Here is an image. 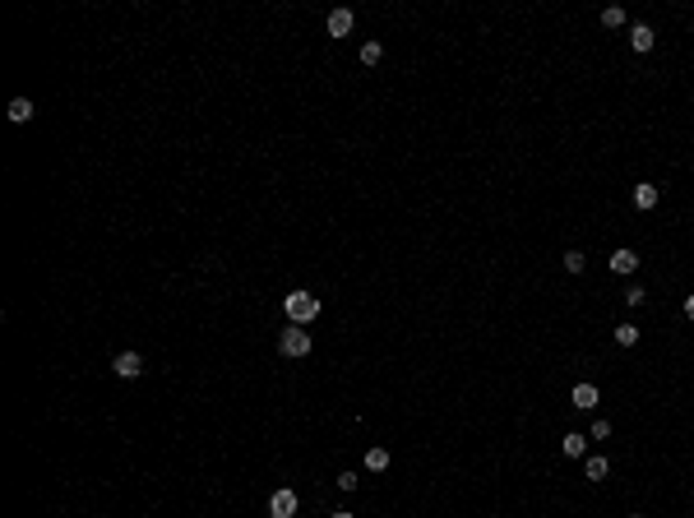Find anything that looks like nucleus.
<instances>
[{
  "label": "nucleus",
  "instance_id": "nucleus-1",
  "mask_svg": "<svg viewBox=\"0 0 694 518\" xmlns=\"http://www.w3.org/2000/svg\"><path fill=\"white\" fill-rule=\"evenodd\" d=\"M283 310H287V320L292 324H310L315 315H320V297H310V292H287Z\"/></svg>",
  "mask_w": 694,
  "mask_h": 518
},
{
  "label": "nucleus",
  "instance_id": "nucleus-2",
  "mask_svg": "<svg viewBox=\"0 0 694 518\" xmlns=\"http://www.w3.org/2000/svg\"><path fill=\"white\" fill-rule=\"evenodd\" d=\"M297 509H301V500L292 486H283V491L269 496V518H297Z\"/></svg>",
  "mask_w": 694,
  "mask_h": 518
},
{
  "label": "nucleus",
  "instance_id": "nucleus-3",
  "mask_svg": "<svg viewBox=\"0 0 694 518\" xmlns=\"http://www.w3.org/2000/svg\"><path fill=\"white\" fill-rule=\"evenodd\" d=\"M278 352H283V356H310V333L301 329V324H297V329H287L283 338H278Z\"/></svg>",
  "mask_w": 694,
  "mask_h": 518
},
{
  "label": "nucleus",
  "instance_id": "nucleus-4",
  "mask_svg": "<svg viewBox=\"0 0 694 518\" xmlns=\"http://www.w3.org/2000/svg\"><path fill=\"white\" fill-rule=\"evenodd\" d=\"M111 370H116L121 380H139L143 375V356L139 352H121L116 361H111Z\"/></svg>",
  "mask_w": 694,
  "mask_h": 518
},
{
  "label": "nucleus",
  "instance_id": "nucleus-5",
  "mask_svg": "<svg viewBox=\"0 0 694 518\" xmlns=\"http://www.w3.org/2000/svg\"><path fill=\"white\" fill-rule=\"evenodd\" d=\"M606 264H611V273H616V278H625V273H634V268H639V254L620 245V250H611V259H606Z\"/></svg>",
  "mask_w": 694,
  "mask_h": 518
},
{
  "label": "nucleus",
  "instance_id": "nucleus-6",
  "mask_svg": "<svg viewBox=\"0 0 694 518\" xmlns=\"http://www.w3.org/2000/svg\"><path fill=\"white\" fill-rule=\"evenodd\" d=\"M352 10H333L329 14V23H324V28H329V37H347V33H352Z\"/></svg>",
  "mask_w": 694,
  "mask_h": 518
},
{
  "label": "nucleus",
  "instance_id": "nucleus-7",
  "mask_svg": "<svg viewBox=\"0 0 694 518\" xmlns=\"http://www.w3.org/2000/svg\"><path fill=\"white\" fill-rule=\"evenodd\" d=\"M653 42H657V33H653L648 23H634V28H629V46H634V51H653Z\"/></svg>",
  "mask_w": 694,
  "mask_h": 518
},
{
  "label": "nucleus",
  "instance_id": "nucleus-8",
  "mask_svg": "<svg viewBox=\"0 0 694 518\" xmlns=\"http://www.w3.org/2000/svg\"><path fill=\"white\" fill-rule=\"evenodd\" d=\"M597 398H602V394H597V384H574L570 389V403H574V408H597Z\"/></svg>",
  "mask_w": 694,
  "mask_h": 518
},
{
  "label": "nucleus",
  "instance_id": "nucleus-9",
  "mask_svg": "<svg viewBox=\"0 0 694 518\" xmlns=\"http://www.w3.org/2000/svg\"><path fill=\"white\" fill-rule=\"evenodd\" d=\"M634 204H639V209H657V186H653V181L634 186Z\"/></svg>",
  "mask_w": 694,
  "mask_h": 518
},
{
  "label": "nucleus",
  "instance_id": "nucleus-10",
  "mask_svg": "<svg viewBox=\"0 0 694 518\" xmlns=\"http://www.w3.org/2000/svg\"><path fill=\"white\" fill-rule=\"evenodd\" d=\"M10 121H14V125L33 121V102H28V98H14V102H10Z\"/></svg>",
  "mask_w": 694,
  "mask_h": 518
},
{
  "label": "nucleus",
  "instance_id": "nucleus-11",
  "mask_svg": "<svg viewBox=\"0 0 694 518\" xmlns=\"http://www.w3.org/2000/svg\"><path fill=\"white\" fill-rule=\"evenodd\" d=\"M606 472H611V463H606V458H588V463H584V477H588V481H606Z\"/></svg>",
  "mask_w": 694,
  "mask_h": 518
},
{
  "label": "nucleus",
  "instance_id": "nucleus-12",
  "mask_svg": "<svg viewBox=\"0 0 694 518\" xmlns=\"http://www.w3.org/2000/svg\"><path fill=\"white\" fill-rule=\"evenodd\" d=\"M366 467H371V472H385V467H389V449H380V444L366 449Z\"/></svg>",
  "mask_w": 694,
  "mask_h": 518
},
{
  "label": "nucleus",
  "instance_id": "nucleus-13",
  "mask_svg": "<svg viewBox=\"0 0 694 518\" xmlns=\"http://www.w3.org/2000/svg\"><path fill=\"white\" fill-rule=\"evenodd\" d=\"M560 449H565V458H584V449H588V444H584V435H565V440H560Z\"/></svg>",
  "mask_w": 694,
  "mask_h": 518
},
{
  "label": "nucleus",
  "instance_id": "nucleus-14",
  "mask_svg": "<svg viewBox=\"0 0 694 518\" xmlns=\"http://www.w3.org/2000/svg\"><path fill=\"white\" fill-rule=\"evenodd\" d=\"M380 56H385L380 42H361V65H380Z\"/></svg>",
  "mask_w": 694,
  "mask_h": 518
},
{
  "label": "nucleus",
  "instance_id": "nucleus-15",
  "mask_svg": "<svg viewBox=\"0 0 694 518\" xmlns=\"http://www.w3.org/2000/svg\"><path fill=\"white\" fill-rule=\"evenodd\" d=\"M584 250H565V273H584Z\"/></svg>",
  "mask_w": 694,
  "mask_h": 518
},
{
  "label": "nucleus",
  "instance_id": "nucleus-16",
  "mask_svg": "<svg viewBox=\"0 0 694 518\" xmlns=\"http://www.w3.org/2000/svg\"><path fill=\"white\" fill-rule=\"evenodd\" d=\"M602 23H606V28H620V23H625V10H620V5H606V10H602Z\"/></svg>",
  "mask_w": 694,
  "mask_h": 518
},
{
  "label": "nucleus",
  "instance_id": "nucleus-17",
  "mask_svg": "<svg viewBox=\"0 0 694 518\" xmlns=\"http://www.w3.org/2000/svg\"><path fill=\"white\" fill-rule=\"evenodd\" d=\"M616 342H620V347H634V342H639V329H634V324H620V329H616Z\"/></svg>",
  "mask_w": 694,
  "mask_h": 518
},
{
  "label": "nucleus",
  "instance_id": "nucleus-18",
  "mask_svg": "<svg viewBox=\"0 0 694 518\" xmlns=\"http://www.w3.org/2000/svg\"><path fill=\"white\" fill-rule=\"evenodd\" d=\"M356 486H361V477H356V472H338V491H356Z\"/></svg>",
  "mask_w": 694,
  "mask_h": 518
},
{
  "label": "nucleus",
  "instance_id": "nucleus-19",
  "mask_svg": "<svg viewBox=\"0 0 694 518\" xmlns=\"http://www.w3.org/2000/svg\"><path fill=\"white\" fill-rule=\"evenodd\" d=\"M625 301H629V306H643V301H648V292H643V287H629Z\"/></svg>",
  "mask_w": 694,
  "mask_h": 518
},
{
  "label": "nucleus",
  "instance_id": "nucleus-20",
  "mask_svg": "<svg viewBox=\"0 0 694 518\" xmlns=\"http://www.w3.org/2000/svg\"><path fill=\"white\" fill-rule=\"evenodd\" d=\"M593 440H611V421H593Z\"/></svg>",
  "mask_w": 694,
  "mask_h": 518
},
{
  "label": "nucleus",
  "instance_id": "nucleus-21",
  "mask_svg": "<svg viewBox=\"0 0 694 518\" xmlns=\"http://www.w3.org/2000/svg\"><path fill=\"white\" fill-rule=\"evenodd\" d=\"M685 315H690V320H694V297H685Z\"/></svg>",
  "mask_w": 694,
  "mask_h": 518
},
{
  "label": "nucleus",
  "instance_id": "nucleus-22",
  "mask_svg": "<svg viewBox=\"0 0 694 518\" xmlns=\"http://www.w3.org/2000/svg\"><path fill=\"white\" fill-rule=\"evenodd\" d=\"M333 518H356V514H347V509H342V514H333Z\"/></svg>",
  "mask_w": 694,
  "mask_h": 518
},
{
  "label": "nucleus",
  "instance_id": "nucleus-23",
  "mask_svg": "<svg viewBox=\"0 0 694 518\" xmlns=\"http://www.w3.org/2000/svg\"><path fill=\"white\" fill-rule=\"evenodd\" d=\"M629 518H643V514H629Z\"/></svg>",
  "mask_w": 694,
  "mask_h": 518
}]
</instances>
